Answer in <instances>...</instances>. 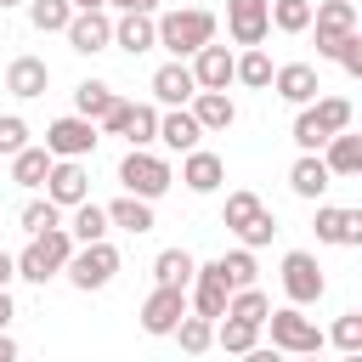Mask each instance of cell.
Segmentation results:
<instances>
[{
    "label": "cell",
    "instance_id": "cell-1",
    "mask_svg": "<svg viewBox=\"0 0 362 362\" xmlns=\"http://www.w3.org/2000/svg\"><path fill=\"white\" fill-rule=\"evenodd\" d=\"M158 45L181 62H192L204 45H215V11L204 6H181V11H158Z\"/></svg>",
    "mask_w": 362,
    "mask_h": 362
},
{
    "label": "cell",
    "instance_id": "cell-2",
    "mask_svg": "<svg viewBox=\"0 0 362 362\" xmlns=\"http://www.w3.org/2000/svg\"><path fill=\"white\" fill-rule=\"evenodd\" d=\"M221 226L243 243V249H266L272 238H277V215L260 204V192H249V187H238V192H226V209H221Z\"/></svg>",
    "mask_w": 362,
    "mask_h": 362
},
{
    "label": "cell",
    "instance_id": "cell-3",
    "mask_svg": "<svg viewBox=\"0 0 362 362\" xmlns=\"http://www.w3.org/2000/svg\"><path fill=\"white\" fill-rule=\"evenodd\" d=\"M119 187L136 192V198H147V204H158V198L175 187V170H170L164 153H153V147H130V153L119 158Z\"/></svg>",
    "mask_w": 362,
    "mask_h": 362
},
{
    "label": "cell",
    "instance_id": "cell-4",
    "mask_svg": "<svg viewBox=\"0 0 362 362\" xmlns=\"http://www.w3.org/2000/svg\"><path fill=\"white\" fill-rule=\"evenodd\" d=\"M266 334H272V345L288 351V356H305V351H322V345H328V334L305 317V305H272Z\"/></svg>",
    "mask_w": 362,
    "mask_h": 362
},
{
    "label": "cell",
    "instance_id": "cell-5",
    "mask_svg": "<svg viewBox=\"0 0 362 362\" xmlns=\"http://www.w3.org/2000/svg\"><path fill=\"white\" fill-rule=\"evenodd\" d=\"M311 34H317V57H322V62H339L345 40L356 34V0H317Z\"/></svg>",
    "mask_w": 362,
    "mask_h": 362
},
{
    "label": "cell",
    "instance_id": "cell-6",
    "mask_svg": "<svg viewBox=\"0 0 362 362\" xmlns=\"http://www.w3.org/2000/svg\"><path fill=\"white\" fill-rule=\"evenodd\" d=\"M119 266H124V260H119V249L102 238V243H79L62 277H68L74 288H85V294H90V288H107V283L119 277Z\"/></svg>",
    "mask_w": 362,
    "mask_h": 362
},
{
    "label": "cell",
    "instance_id": "cell-7",
    "mask_svg": "<svg viewBox=\"0 0 362 362\" xmlns=\"http://www.w3.org/2000/svg\"><path fill=\"white\" fill-rule=\"evenodd\" d=\"M277 277H283L288 305H317V300L328 294V277H322V266H317V255H311V249H288Z\"/></svg>",
    "mask_w": 362,
    "mask_h": 362
},
{
    "label": "cell",
    "instance_id": "cell-8",
    "mask_svg": "<svg viewBox=\"0 0 362 362\" xmlns=\"http://www.w3.org/2000/svg\"><path fill=\"white\" fill-rule=\"evenodd\" d=\"M192 311V288H170V283H153V294L141 300V334L164 339L181 328V317Z\"/></svg>",
    "mask_w": 362,
    "mask_h": 362
},
{
    "label": "cell",
    "instance_id": "cell-9",
    "mask_svg": "<svg viewBox=\"0 0 362 362\" xmlns=\"http://www.w3.org/2000/svg\"><path fill=\"white\" fill-rule=\"evenodd\" d=\"M96 141H102V124L85 119V113H62V119L45 124V147H51L57 158H90Z\"/></svg>",
    "mask_w": 362,
    "mask_h": 362
},
{
    "label": "cell",
    "instance_id": "cell-10",
    "mask_svg": "<svg viewBox=\"0 0 362 362\" xmlns=\"http://www.w3.org/2000/svg\"><path fill=\"white\" fill-rule=\"evenodd\" d=\"M226 34H232V45L255 51L272 34V0H226Z\"/></svg>",
    "mask_w": 362,
    "mask_h": 362
},
{
    "label": "cell",
    "instance_id": "cell-11",
    "mask_svg": "<svg viewBox=\"0 0 362 362\" xmlns=\"http://www.w3.org/2000/svg\"><path fill=\"white\" fill-rule=\"evenodd\" d=\"M226 305H232V277H226V266L221 260H204L198 266V277H192V311L198 317H226Z\"/></svg>",
    "mask_w": 362,
    "mask_h": 362
},
{
    "label": "cell",
    "instance_id": "cell-12",
    "mask_svg": "<svg viewBox=\"0 0 362 362\" xmlns=\"http://www.w3.org/2000/svg\"><path fill=\"white\" fill-rule=\"evenodd\" d=\"M192 96H198V74H192V62L170 57L164 68H153V102H158V107H192Z\"/></svg>",
    "mask_w": 362,
    "mask_h": 362
},
{
    "label": "cell",
    "instance_id": "cell-13",
    "mask_svg": "<svg viewBox=\"0 0 362 362\" xmlns=\"http://www.w3.org/2000/svg\"><path fill=\"white\" fill-rule=\"evenodd\" d=\"M45 198L62 204V209H79L90 198V175H85V158H57L51 175H45Z\"/></svg>",
    "mask_w": 362,
    "mask_h": 362
},
{
    "label": "cell",
    "instance_id": "cell-14",
    "mask_svg": "<svg viewBox=\"0 0 362 362\" xmlns=\"http://www.w3.org/2000/svg\"><path fill=\"white\" fill-rule=\"evenodd\" d=\"M317 243H334V249H356L362 243V209H339V204H317Z\"/></svg>",
    "mask_w": 362,
    "mask_h": 362
},
{
    "label": "cell",
    "instance_id": "cell-15",
    "mask_svg": "<svg viewBox=\"0 0 362 362\" xmlns=\"http://www.w3.org/2000/svg\"><path fill=\"white\" fill-rule=\"evenodd\" d=\"M204 136H209V130L198 124L192 107H170V113L158 119V147H164V153H181V158H187L192 147H204Z\"/></svg>",
    "mask_w": 362,
    "mask_h": 362
},
{
    "label": "cell",
    "instance_id": "cell-16",
    "mask_svg": "<svg viewBox=\"0 0 362 362\" xmlns=\"http://www.w3.org/2000/svg\"><path fill=\"white\" fill-rule=\"evenodd\" d=\"M113 23H119V17H107V6H102V11H79V17L68 23V45H74L79 57H96V51L113 45Z\"/></svg>",
    "mask_w": 362,
    "mask_h": 362
},
{
    "label": "cell",
    "instance_id": "cell-17",
    "mask_svg": "<svg viewBox=\"0 0 362 362\" xmlns=\"http://www.w3.org/2000/svg\"><path fill=\"white\" fill-rule=\"evenodd\" d=\"M272 90H277L288 107H311V102L322 96V79H317V68H311V62H283V68H277V79H272Z\"/></svg>",
    "mask_w": 362,
    "mask_h": 362
},
{
    "label": "cell",
    "instance_id": "cell-18",
    "mask_svg": "<svg viewBox=\"0 0 362 362\" xmlns=\"http://www.w3.org/2000/svg\"><path fill=\"white\" fill-rule=\"evenodd\" d=\"M6 90H11L17 102L45 96V90H51V68H45V57H11V62H6Z\"/></svg>",
    "mask_w": 362,
    "mask_h": 362
},
{
    "label": "cell",
    "instance_id": "cell-19",
    "mask_svg": "<svg viewBox=\"0 0 362 362\" xmlns=\"http://www.w3.org/2000/svg\"><path fill=\"white\" fill-rule=\"evenodd\" d=\"M328 187H334V170H328L322 153H300V158L288 164V192H294V198H311V204H317Z\"/></svg>",
    "mask_w": 362,
    "mask_h": 362
},
{
    "label": "cell",
    "instance_id": "cell-20",
    "mask_svg": "<svg viewBox=\"0 0 362 362\" xmlns=\"http://www.w3.org/2000/svg\"><path fill=\"white\" fill-rule=\"evenodd\" d=\"M181 181H187V192H215L221 181H226V158L221 153H209V147H192L187 158H181Z\"/></svg>",
    "mask_w": 362,
    "mask_h": 362
},
{
    "label": "cell",
    "instance_id": "cell-21",
    "mask_svg": "<svg viewBox=\"0 0 362 362\" xmlns=\"http://www.w3.org/2000/svg\"><path fill=\"white\" fill-rule=\"evenodd\" d=\"M113 45L130 51V57L153 51V45H158V17H147V11H119V23H113Z\"/></svg>",
    "mask_w": 362,
    "mask_h": 362
},
{
    "label": "cell",
    "instance_id": "cell-22",
    "mask_svg": "<svg viewBox=\"0 0 362 362\" xmlns=\"http://www.w3.org/2000/svg\"><path fill=\"white\" fill-rule=\"evenodd\" d=\"M192 74H198V90H226V85L238 79V57H232L226 45H204V51L192 57Z\"/></svg>",
    "mask_w": 362,
    "mask_h": 362
},
{
    "label": "cell",
    "instance_id": "cell-23",
    "mask_svg": "<svg viewBox=\"0 0 362 362\" xmlns=\"http://www.w3.org/2000/svg\"><path fill=\"white\" fill-rule=\"evenodd\" d=\"M107 221L119 226V232H130V238H141V232H153L158 221H153V204L147 198H136V192H119L113 204H107Z\"/></svg>",
    "mask_w": 362,
    "mask_h": 362
},
{
    "label": "cell",
    "instance_id": "cell-24",
    "mask_svg": "<svg viewBox=\"0 0 362 362\" xmlns=\"http://www.w3.org/2000/svg\"><path fill=\"white\" fill-rule=\"evenodd\" d=\"M192 113H198L204 130H232V124H238V102H232L226 90H198V96H192Z\"/></svg>",
    "mask_w": 362,
    "mask_h": 362
},
{
    "label": "cell",
    "instance_id": "cell-25",
    "mask_svg": "<svg viewBox=\"0 0 362 362\" xmlns=\"http://www.w3.org/2000/svg\"><path fill=\"white\" fill-rule=\"evenodd\" d=\"M51 164H57V153H51L45 141H40V147H23V153L11 158V181L34 192V187H45V175H51Z\"/></svg>",
    "mask_w": 362,
    "mask_h": 362
},
{
    "label": "cell",
    "instance_id": "cell-26",
    "mask_svg": "<svg viewBox=\"0 0 362 362\" xmlns=\"http://www.w3.org/2000/svg\"><path fill=\"white\" fill-rule=\"evenodd\" d=\"M322 158H328L334 181H339V175H362V130H339V136L322 147Z\"/></svg>",
    "mask_w": 362,
    "mask_h": 362
},
{
    "label": "cell",
    "instance_id": "cell-27",
    "mask_svg": "<svg viewBox=\"0 0 362 362\" xmlns=\"http://www.w3.org/2000/svg\"><path fill=\"white\" fill-rule=\"evenodd\" d=\"M113 102H119V90H113L107 79H79V85H74V113H85V119H96V124L107 119Z\"/></svg>",
    "mask_w": 362,
    "mask_h": 362
},
{
    "label": "cell",
    "instance_id": "cell-28",
    "mask_svg": "<svg viewBox=\"0 0 362 362\" xmlns=\"http://www.w3.org/2000/svg\"><path fill=\"white\" fill-rule=\"evenodd\" d=\"M107 226H113V221H107V204H90V198H85L79 209H68V232H74V243H102Z\"/></svg>",
    "mask_w": 362,
    "mask_h": 362
},
{
    "label": "cell",
    "instance_id": "cell-29",
    "mask_svg": "<svg viewBox=\"0 0 362 362\" xmlns=\"http://www.w3.org/2000/svg\"><path fill=\"white\" fill-rule=\"evenodd\" d=\"M192 277H198V260H192L187 249H158V260H153V283L192 288Z\"/></svg>",
    "mask_w": 362,
    "mask_h": 362
},
{
    "label": "cell",
    "instance_id": "cell-30",
    "mask_svg": "<svg viewBox=\"0 0 362 362\" xmlns=\"http://www.w3.org/2000/svg\"><path fill=\"white\" fill-rule=\"evenodd\" d=\"M17 226H23L28 238H45V232H57V226H68V221H62V204H51V198H28L23 215H17Z\"/></svg>",
    "mask_w": 362,
    "mask_h": 362
},
{
    "label": "cell",
    "instance_id": "cell-31",
    "mask_svg": "<svg viewBox=\"0 0 362 362\" xmlns=\"http://www.w3.org/2000/svg\"><path fill=\"white\" fill-rule=\"evenodd\" d=\"M215 345H221V351H232V356H243V351H255V345H260V322L221 317V322H215Z\"/></svg>",
    "mask_w": 362,
    "mask_h": 362
},
{
    "label": "cell",
    "instance_id": "cell-32",
    "mask_svg": "<svg viewBox=\"0 0 362 362\" xmlns=\"http://www.w3.org/2000/svg\"><path fill=\"white\" fill-rule=\"evenodd\" d=\"M317 23V0H272V28L277 34H305Z\"/></svg>",
    "mask_w": 362,
    "mask_h": 362
},
{
    "label": "cell",
    "instance_id": "cell-33",
    "mask_svg": "<svg viewBox=\"0 0 362 362\" xmlns=\"http://www.w3.org/2000/svg\"><path fill=\"white\" fill-rule=\"evenodd\" d=\"M74 17H79L74 0H28V23H34L40 34H68Z\"/></svg>",
    "mask_w": 362,
    "mask_h": 362
},
{
    "label": "cell",
    "instance_id": "cell-34",
    "mask_svg": "<svg viewBox=\"0 0 362 362\" xmlns=\"http://www.w3.org/2000/svg\"><path fill=\"white\" fill-rule=\"evenodd\" d=\"M175 339H181V351H187V356H204V351L215 345V317L187 311V317H181V328H175Z\"/></svg>",
    "mask_w": 362,
    "mask_h": 362
},
{
    "label": "cell",
    "instance_id": "cell-35",
    "mask_svg": "<svg viewBox=\"0 0 362 362\" xmlns=\"http://www.w3.org/2000/svg\"><path fill=\"white\" fill-rule=\"evenodd\" d=\"M272 79H277V68H272V57H266L260 45L238 57V85H249V90H272Z\"/></svg>",
    "mask_w": 362,
    "mask_h": 362
},
{
    "label": "cell",
    "instance_id": "cell-36",
    "mask_svg": "<svg viewBox=\"0 0 362 362\" xmlns=\"http://www.w3.org/2000/svg\"><path fill=\"white\" fill-rule=\"evenodd\" d=\"M226 317H243V322H260L266 328V317H272V300H266V288L255 283V288H232V305H226Z\"/></svg>",
    "mask_w": 362,
    "mask_h": 362
},
{
    "label": "cell",
    "instance_id": "cell-37",
    "mask_svg": "<svg viewBox=\"0 0 362 362\" xmlns=\"http://www.w3.org/2000/svg\"><path fill=\"white\" fill-rule=\"evenodd\" d=\"M158 102H136V113H130V130H124V141L130 147H153L158 141Z\"/></svg>",
    "mask_w": 362,
    "mask_h": 362
},
{
    "label": "cell",
    "instance_id": "cell-38",
    "mask_svg": "<svg viewBox=\"0 0 362 362\" xmlns=\"http://www.w3.org/2000/svg\"><path fill=\"white\" fill-rule=\"evenodd\" d=\"M57 272H62V266H57V260L40 249V238H28V249L17 255V277H28V283H51Z\"/></svg>",
    "mask_w": 362,
    "mask_h": 362
},
{
    "label": "cell",
    "instance_id": "cell-39",
    "mask_svg": "<svg viewBox=\"0 0 362 362\" xmlns=\"http://www.w3.org/2000/svg\"><path fill=\"white\" fill-rule=\"evenodd\" d=\"M288 136H294V147H300V153H322V147L334 141V136L317 124V113H311V107H300V113H294V130H288Z\"/></svg>",
    "mask_w": 362,
    "mask_h": 362
},
{
    "label": "cell",
    "instance_id": "cell-40",
    "mask_svg": "<svg viewBox=\"0 0 362 362\" xmlns=\"http://www.w3.org/2000/svg\"><path fill=\"white\" fill-rule=\"evenodd\" d=\"M311 113H317V124H322L328 136L351 130V102H345V96H317V102H311Z\"/></svg>",
    "mask_w": 362,
    "mask_h": 362
},
{
    "label": "cell",
    "instance_id": "cell-41",
    "mask_svg": "<svg viewBox=\"0 0 362 362\" xmlns=\"http://www.w3.org/2000/svg\"><path fill=\"white\" fill-rule=\"evenodd\" d=\"M221 266H226V277H232V288H255V277H260V266H255V249H232V255H221Z\"/></svg>",
    "mask_w": 362,
    "mask_h": 362
},
{
    "label": "cell",
    "instance_id": "cell-42",
    "mask_svg": "<svg viewBox=\"0 0 362 362\" xmlns=\"http://www.w3.org/2000/svg\"><path fill=\"white\" fill-rule=\"evenodd\" d=\"M328 339L339 345V356H351V351H362V311H345L334 328H328Z\"/></svg>",
    "mask_w": 362,
    "mask_h": 362
},
{
    "label": "cell",
    "instance_id": "cell-43",
    "mask_svg": "<svg viewBox=\"0 0 362 362\" xmlns=\"http://www.w3.org/2000/svg\"><path fill=\"white\" fill-rule=\"evenodd\" d=\"M23 147H34V141H28V124H23L17 113H0V153H6V158H17Z\"/></svg>",
    "mask_w": 362,
    "mask_h": 362
},
{
    "label": "cell",
    "instance_id": "cell-44",
    "mask_svg": "<svg viewBox=\"0 0 362 362\" xmlns=\"http://www.w3.org/2000/svg\"><path fill=\"white\" fill-rule=\"evenodd\" d=\"M130 113H136V102L119 96V102L107 107V119H102V136H124V130H130Z\"/></svg>",
    "mask_w": 362,
    "mask_h": 362
},
{
    "label": "cell",
    "instance_id": "cell-45",
    "mask_svg": "<svg viewBox=\"0 0 362 362\" xmlns=\"http://www.w3.org/2000/svg\"><path fill=\"white\" fill-rule=\"evenodd\" d=\"M339 68H345L351 79H362V34H351V40H345V51H339Z\"/></svg>",
    "mask_w": 362,
    "mask_h": 362
},
{
    "label": "cell",
    "instance_id": "cell-46",
    "mask_svg": "<svg viewBox=\"0 0 362 362\" xmlns=\"http://www.w3.org/2000/svg\"><path fill=\"white\" fill-rule=\"evenodd\" d=\"M243 362H288V351H277V345H255V351H243Z\"/></svg>",
    "mask_w": 362,
    "mask_h": 362
},
{
    "label": "cell",
    "instance_id": "cell-47",
    "mask_svg": "<svg viewBox=\"0 0 362 362\" xmlns=\"http://www.w3.org/2000/svg\"><path fill=\"white\" fill-rule=\"evenodd\" d=\"M113 11H147V17H158V0H107Z\"/></svg>",
    "mask_w": 362,
    "mask_h": 362
},
{
    "label": "cell",
    "instance_id": "cell-48",
    "mask_svg": "<svg viewBox=\"0 0 362 362\" xmlns=\"http://www.w3.org/2000/svg\"><path fill=\"white\" fill-rule=\"evenodd\" d=\"M11 277H17V255L0 249V288H11Z\"/></svg>",
    "mask_w": 362,
    "mask_h": 362
},
{
    "label": "cell",
    "instance_id": "cell-49",
    "mask_svg": "<svg viewBox=\"0 0 362 362\" xmlns=\"http://www.w3.org/2000/svg\"><path fill=\"white\" fill-rule=\"evenodd\" d=\"M11 317H17V305H11V294H6V288H0V334H6V328H11Z\"/></svg>",
    "mask_w": 362,
    "mask_h": 362
},
{
    "label": "cell",
    "instance_id": "cell-50",
    "mask_svg": "<svg viewBox=\"0 0 362 362\" xmlns=\"http://www.w3.org/2000/svg\"><path fill=\"white\" fill-rule=\"evenodd\" d=\"M0 362H17V339L11 334H0Z\"/></svg>",
    "mask_w": 362,
    "mask_h": 362
},
{
    "label": "cell",
    "instance_id": "cell-51",
    "mask_svg": "<svg viewBox=\"0 0 362 362\" xmlns=\"http://www.w3.org/2000/svg\"><path fill=\"white\" fill-rule=\"evenodd\" d=\"M107 0H74V11H102Z\"/></svg>",
    "mask_w": 362,
    "mask_h": 362
},
{
    "label": "cell",
    "instance_id": "cell-52",
    "mask_svg": "<svg viewBox=\"0 0 362 362\" xmlns=\"http://www.w3.org/2000/svg\"><path fill=\"white\" fill-rule=\"evenodd\" d=\"M317 356H322V351H305V356H288V362H317Z\"/></svg>",
    "mask_w": 362,
    "mask_h": 362
},
{
    "label": "cell",
    "instance_id": "cell-53",
    "mask_svg": "<svg viewBox=\"0 0 362 362\" xmlns=\"http://www.w3.org/2000/svg\"><path fill=\"white\" fill-rule=\"evenodd\" d=\"M6 6H28V0H0V11H6Z\"/></svg>",
    "mask_w": 362,
    "mask_h": 362
},
{
    "label": "cell",
    "instance_id": "cell-54",
    "mask_svg": "<svg viewBox=\"0 0 362 362\" xmlns=\"http://www.w3.org/2000/svg\"><path fill=\"white\" fill-rule=\"evenodd\" d=\"M345 362H362V351H351V356H345Z\"/></svg>",
    "mask_w": 362,
    "mask_h": 362
}]
</instances>
